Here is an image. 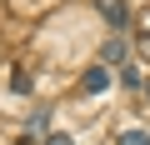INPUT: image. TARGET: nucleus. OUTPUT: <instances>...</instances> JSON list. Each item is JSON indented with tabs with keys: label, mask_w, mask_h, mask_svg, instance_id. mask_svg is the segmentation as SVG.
Wrapping results in <instances>:
<instances>
[{
	"label": "nucleus",
	"mask_w": 150,
	"mask_h": 145,
	"mask_svg": "<svg viewBox=\"0 0 150 145\" xmlns=\"http://www.w3.org/2000/svg\"><path fill=\"white\" fill-rule=\"evenodd\" d=\"M105 85H110V70H105V65H100V70H85V75H80V95H100Z\"/></svg>",
	"instance_id": "f257e3e1"
},
{
	"label": "nucleus",
	"mask_w": 150,
	"mask_h": 145,
	"mask_svg": "<svg viewBox=\"0 0 150 145\" xmlns=\"http://www.w3.org/2000/svg\"><path fill=\"white\" fill-rule=\"evenodd\" d=\"M100 15H105V25H125V0H100Z\"/></svg>",
	"instance_id": "f03ea898"
},
{
	"label": "nucleus",
	"mask_w": 150,
	"mask_h": 145,
	"mask_svg": "<svg viewBox=\"0 0 150 145\" xmlns=\"http://www.w3.org/2000/svg\"><path fill=\"white\" fill-rule=\"evenodd\" d=\"M10 90H15V95L30 90V70H15V75H10Z\"/></svg>",
	"instance_id": "7ed1b4c3"
},
{
	"label": "nucleus",
	"mask_w": 150,
	"mask_h": 145,
	"mask_svg": "<svg viewBox=\"0 0 150 145\" xmlns=\"http://www.w3.org/2000/svg\"><path fill=\"white\" fill-rule=\"evenodd\" d=\"M105 60H110V65L125 60V40H105Z\"/></svg>",
	"instance_id": "20e7f679"
},
{
	"label": "nucleus",
	"mask_w": 150,
	"mask_h": 145,
	"mask_svg": "<svg viewBox=\"0 0 150 145\" xmlns=\"http://www.w3.org/2000/svg\"><path fill=\"white\" fill-rule=\"evenodd\" d=\"M45 125H50V110H35V115L25 120V130H45Z\"/></svg>",
	"instance_id": "39448f33"
},
{
	"label": "nucleus",
	"mask_w": 150,
	"mask_h": 145,
	"mask_svg": "<svg viewBox=\"0 0 150 145\" xmlns=\"http://www.w3.org/2000/svg\"><path fill=\"white\" fill-rule=\"evenodd\" d=\"M120 145H150V135H145V130H125V135H120Z\"/></svg>",
	"instance_id": "423d86ee"
},
{
	"label": "nucleus",
	"mask_w": 150,
	"mask_h": 145,
	"mask_svg": "<svg viewBox=\"0 0 150 145\" xmlns=\"http://www.w3.org/2000/svg\"><path fill=\"white\" fill-rule=\"evenodd\" d=\"M45 145H75L70 135H45Z\"/></svg>",
	"instance_id": "0eeeda50"
},
{
	"label": "nucleus",
	"mask_w": 150,
	"mask_h": 145,
	"mask_svg": "<svg viewBox=\"0 0 150 145\" xmlns=\"http://www.w3.org/2000/svg\"><path fill=\"white\" fill-rule=\"evenodd\" d=\"M145 95H150V85H145Z\"/></svg>",
	"instance_id": "6e6552de"
},
{
	"label": "nucleus",
	"mask_w": 150,
	"mask_h": 145,
	"mask_svg": "<svg viewBox=\"0 0 150 145\" xmlns=\"http://www.w3.org/2000/svg\"><path fill=\"white\" fill-rule=\"evenodd\" d=\"M20 145H30V140H20Z\"/></svg>",
	"instance_id": "1a4fd4ad"
}]
</instances>
